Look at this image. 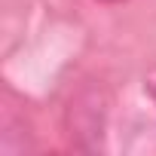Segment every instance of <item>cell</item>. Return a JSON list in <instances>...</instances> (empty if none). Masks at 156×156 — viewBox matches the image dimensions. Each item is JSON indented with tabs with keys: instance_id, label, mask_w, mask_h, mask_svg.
Listing matches in <instances>:
<instances>
[{
	"instance_id": "1",
	"label": "cell",
	"mask_w": 156,
	"mask_h": 156,
	"mask_svg": "<svg viewBox=\"0 0 156 156\" xmlns=\"http://www.w3.org/2000/svg\"><path fill=\"white\" fill-rule=\"evenodd\" d=\"M104 119H107V101L101 95V89H89V92H80L70 104V129L80 135H92V138H101L104 132Z\"/></svg>"
},
{
	"instance_id": "2",
	"label": "cell",
	"mask_w": 156,
	"mask_h": 156,
	"mask_svg": "<svg viewBox=\"0 0 156 156\" xmlns=\"http://www.w3.org/2000/svg\"><path fill=\"white\" fill-rule=\"evenodd\" d=\"M147 95H150V98L156 101V70H153V73L147 76Z\"/></svg>"
},
{
	"instance_id": "3",
	"label": "cell",
	"mask_w": 156,
	"mask_h": 156,
	"mask_svg": "<svg viewBox=\"0 0 156 156\" xmlns=\"http://www.w3.org/2000/svg\"><path fill=\"white\" fill-rule=\"evenodd\" d=\"M107 3H116V0H107Z\"/></svg>"
}]
</instances>
